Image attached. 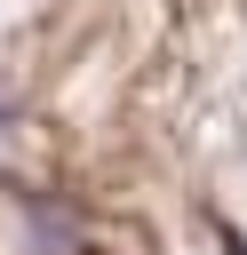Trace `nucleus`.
Returning a JSON list of instances; mask_svg holds the SVG:
<instances>
[{"label":"nucleus","mask_w":247,"mask_h":255,"mask_svg":"<svg viewBox=\"0 0 247 255\" xmlns=\"http://www.w3.org/2000/svg\"><path fill=\"white\" fill-rule=\"evenodd\" d=\"M8 120H16V96H8V88H0V128H8Z\"/></svg>","instance_id":"f257e3e1"}]
</instances>
